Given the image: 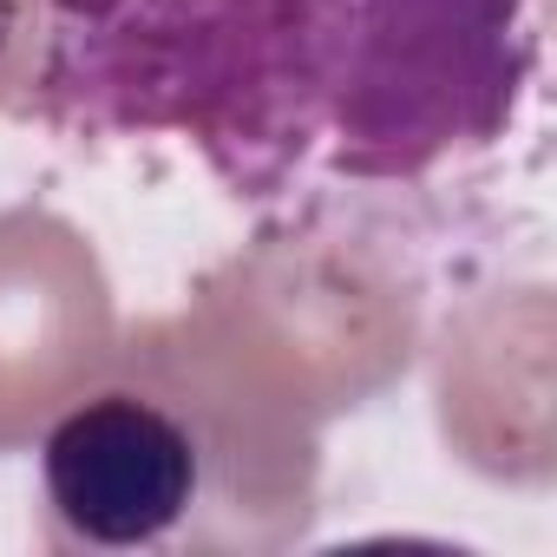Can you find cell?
Returning <instances> with one entry per match:
<instances>
[{
  "label": "cell",
  "mask_w": 557,
  "mask_h": 557,
  "mask_svg": "<svg viewBox=\"0 0 557 557\" xmlns=\"http://www.w3.org/2000/svg\"><path fill=\"white\" fill-rule=\"evenodd\" d=\"M40 106L164 132L236 197L407 177L511 119L524 0H47Z\"/></svg>",
  "instance_id": "6da1fadb"
},
{
  "label": "cell",
  "mask_w": 557,
  "mask_h": 557,
  "mask_svg": "<svg viewBox=\"0 0 557 557\" xmlns=\"http://www.w3.org/2000/svg\"><path fill=\"white\" fill-rule=\"evenodd\" d=\"M40 485L60 537L92 550H138V544H158L190 511L197 446L164 407L106 394L47 433Z\"/></svg>",
  "instance_id": "7a4b0ae2"
}]
</instances>
